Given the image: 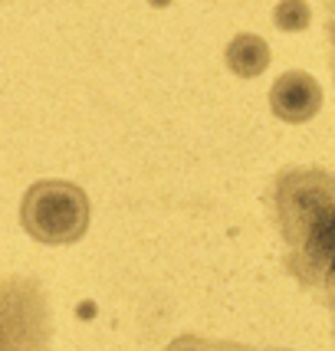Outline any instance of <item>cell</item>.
Masks as SVG:
<instances>
[{
    "label": "cell",
    "mask_w": 335,
    "mask_h": 351,
    "mask_svg": "<svg viewBox=\"0 0 335 351\" xmlns=\"http://www.w3.org/2000/svg\"><path fill=\"white\" fill-rule=\"evenodd\" d=\"M329 40H332V76H335V3H332V16H329Z\"/></svg>",
    "instance_id": "obj_8"
},
{
    "label": "cell",
    "mask_w": 335,
    "mask_h": 351,
    "mask_svg": "<svg viewBox=\"0 0 335 351\" xmlns=\"http://www.w3.org/2000/svg\"><path fill=\"white\" fill-rule=\"evenodd\" d=\"M270 108L279 122L303 125L316 119L322 108V86L303 69H290L273 82L270 89Z\"/></svg>",
    "instance_id": "obj_4"
},
{
    "label": "cell",
    "mask_w": 335,
    "mask_h": 351,
    "mask_svg": "<svg viewBox=\"0 0 335 351\" xmlns=\"http://www.w3.org/2000/svg\"><path fill=\"white\" fill-rule=\"evenodd\" d=\"M224 62H227V69L233 76L257 79L270 66V43L257 33H237L224 49Z\"/></svg>",
    "instance_id": "obj_5"
},
{
    "label": "cell",
    "mask_w": 335,
    "mask_h": 351,
    "mask_svg": "<svg viewBox=\"0 0 335 351\" xmlns=\"http://www.w3.org/2000/svg\"><path fill=\"white\" fill-rule=\"evenodd\" d=\"M152 3H165V0H152Z\"/></svg>",
    "instance_id": "obj_10"
},
{
    "label": "cell",
    "mask_w": 335,
    "mask_h": 351,
    "mask_svg": "<svg viewBox=\"0 0 335 351\" xmlns=\"http://www.w3.org/2000/svg\"><path fill=\"white\" fill-rule=\"evenodd\" d=\"M0 351H53V312L36 276H0Z\"/></svg>",
    "instance_id": "obj_3"
},
{
    "label": "cell",
    "mask_w": 335,
    "mask_h": 351,
    "mask_svg": "<svg viewBox=\"0 0 335 351\" xmlns=\"http://www.w3.org/2000/svg\"><path fill=\"white\" fill-rule=\"evenodd\" d=\"M165 351H286V348H253V345H240V341H220V338L181 335V338H174Z\"/></svg>",
    "instance_id": "obj_6"
},
{
    "label": "cell",
    "mask_w": 335,
    "mask_h": 351,
    "mask_svg": "<svg viewBox=\"0 0 335 351\" xmlns=\"http://www.w3.org/2000/svg\"><path fill=\"white\" fill-rule=\"evenodd\" d=\"M309 20H312V10H309V3L305 0H279L273 10V23L279 27L283 33H299L309 27Z\"/></svg>",
    "instance_id": "obj_7"
},
{
    "label": "cell",
    "mask_w": 335,
    "mask_h": 351,
    "mask_svg": "<svg viewBox=\"0 0 335 351\" xmlns=\"http://www.w3.org/2000/svg\"><path fill=\"white\" fill-rule=\"evenodd\" d=\"M20 223L36 243L69 246L89 230V197L73 181H36L20 200Z\"/></svg>",
    "instance_id": "obj_2"
},
{
    "label": "cell",
    "mask_w": 335,
    "mask_h": 351,
    "mask_svg": "<svg viewBox=\"0 0 335 351\" xmlns=\"http://www.w3.org/2000/svg\"><path fill=\"white\" fill-rule=\"evenodd\" d=\"M322 299H325V306L332 308V322H335V289H332V292H325Z\"/></svg>",
    "instance_id": "obj_9"
},
{
    "label": "cell",
    "mask_w": 335,
    "mask_h": 351,
    "mask_svg": "<svg viewBox=\"0 0 335 351\" xmlns=\"http://www.w3.org/2000/svg\"><path fill=\"white\" fill-rule=\"evenodd\" d=\"M270 210L283 237V266L309 292L335 289V174L286 168L270 184Z\"/></svg>",
    "instance_id": "obj_1"
}]
</instances>
